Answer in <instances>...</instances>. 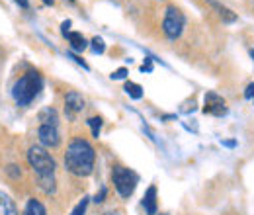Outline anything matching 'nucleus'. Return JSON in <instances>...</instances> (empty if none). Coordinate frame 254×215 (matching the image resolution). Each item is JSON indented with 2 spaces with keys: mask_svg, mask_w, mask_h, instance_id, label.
<instances>
[{
  "mask_svg": "<svg viewBox=\"0 0 254 215\" xmlns=\"http://www.w3.org/2000/svg\"><path fill=\"white\" fill-rule=\"evenodd\" d=\"M96 153L94 147L82 139V137H74L64 153V166L68 172H72L74 176H90L94 170Z\"/></svg>",
  "mask_w": 254,
  "mask_h": 215,
  "instance_id": "1",
  "label": "nucleus"
},
{
  "mask_svg": "<svg viewBox=\"0 0 254 215\" xmlns=\"http://www.w3.org/2000/svg\"><path fill=\"white\" fill-rule=\"evenodd\" d=\"M28 160H30V166L33 168V172L37 174L39 188L45 194H53L55 192V168H57L55 158L41 145H33L28 151Z\"/></svg>",
  "mask_w": 254,
  "mask_h": 215,
  "instance_id": "2",
  "label": "nucleus"
},
{
  "mask_svg": "<svg viewBox=\"0 0 254 215\" xmlns=\"http://www.w3.org/2000/svg\"><path fill=\"white\" fill-rule=\"evenodd\" d=\"M41 86H43L41 74H39L37 71H30V72H26V74L14 84V88H12V98H14V102H16L18 106L26 108V106H30L33 100L37 98Z\"/></svg>",
  "mask_w": 254,
  "mask_h": 215,
  "instance_id": "3",
  "label": "nucleus"
},
{
  "mask_svg": "<svg viewBox=\"0 0 254 215\" xmlns=\"http://www.w3.org/2000/svg\"><path fill=\"white\" fill-rule=\"evenodd\" d=\"M112 180H114V186H116L118 194H120L124 200L131 198L133 192H135V188H137V184H139V176H137L131 168H126V166H122V164H118V166L112 168Z\"/></svg>",
  "mask_w": 254,
  "mask_h": 215,
  "instance_id": "4",
  "label": "nucleus"
},
{
  "mask_svg": "<svg viewBox=\"0 0 254 215\" xmlns=\"http://www.w3.org/2000/svg\"><path fill=\"white\" fill-rule=\"evenodd\" d=\"M184 26H186V18L184 14L174 8V6H168L166 8V14H164V20H162V31L168 39H176L182 35L184 31Z\"/></svg>",
  "mask_w": 254,
  "mask_h": 215,
  "instance_id": "5",
  "label": "nucleus"
},
{
  "mask_svg": "<svg viewBox=\"0 0 254 215\" xmlns=\"http://www.w3.org/2000/svg\"><path fill=\"white\" fill-rule=\"evenodd\" d=\"M227 102L223 100L219 94L207 92L205 94V106H203V114L215 116V118H223L227 114Z\"/></svg>",
  "mask_w": 254,
  "mask_h": 215,
  "instance_id": "6",
  "label": "nucleus"
},
{
  "mask_svg": "<svg viewBox=\"0 0 254 215\" xmlns=\"http://www.w3.org/2000/svg\"><path fill=\"white\" fill-rule=\"evenodd\" d=\"M37 137H39V143L43 147H57L61 143V137H59V131H57V125H47V123H41L39 129H37Z\"/></svg>",
  "mask_w": 254,
  "mask_h": 215,
  "instance_id": "7",
  "label": "nucleus"
},
{
  "mask_svg": "<svg viewBox=\"0 0 254 215\" xmlns=\"http://www.w3.org/2000/svg\"><path fill=\"white\" fill-rule=\"evenodd\" d=\"M82 108H84V98H82V94L78 92H68L64 96V112H66V116L72 120L78 112H82Z\"/></svg>",
  "mask_w": 254,
  "mask_h": 215,
  "instance_id": "8",
  "label": "nucleus"
},
{
  "mask_svg": "<svg viewBox=\"0 0 254 215\" xmlns=\"http://www.w3.org/2000/svg\"><path fill=\"white\" fill-rule=\"evenodd\" d=\"M143 208L147 215H157V186H149L143 196Z\"/></svg>",
  "mask_w": 254,
  "mask_h": 215,
  "instance_id": "9",
  "label": "nucleus"
},
{
  "mask_svg": "<svg viewBox=\"0 0 254 215\" xmlns=\"http://www.w3.org/2000/svg\"><path fill=\"white\" fill-rule=\"evenodd\" d=\"M64 37L68 39V43H70V49H72V51L82 53V51L88 47V43H86L84 35H82V33H78V31H68Z\"/></svg>",
  "mask_w": 254,
  "mask_h": 215,
  "instance_id": "10",
  "label": "nucleus"
},
{
  "mask_svg": "<svg viewBox=\"0 0 254 215\" xmlns=\"http://www.w3.org/2000/svg\"><path fill=\"white\" fill-rule=\"evenodd\" d=\"M207 4L215 8V12L219 14V18H221L223 22H237V14H235L233 10H229L227 6H223V4H219L217 0H207Z\"/></svg>",
  "mask_w": 254,
  "mask_h": 215,
  "instance_id": "11",
  "label": "nucleus"
},
{
  "mask_svg": "<svg viewBox=\"0 0 254 215\" xmlns=\"http://www.w3.org/2000/svg\"><path fill=\"white\" fill-rule=\"evenodd\" d=\"M0 215H18L14 200L8 194H4L2 190H0Z\"/></svg>",
  "mask_w": 254,
  "mask_h": 215,
  "instance_id": "12",
  "label": "nucleus"
},
{
  "mask_svg": "<svg viewBox=\"0 0 254 215\" xmlns=\"http://www.w3.org/2000/svg\"><path fill=\"white\" fill-rule=\"evenodd\" d=\"M24 215H47V212H45V208H43L41 202H37L35 198H32V200L26 204Z\"/></svg>",
  "mask_w": 254,
  "mask_h": 215,
  "instance_id": "13",
  "label": "nucleus"
},
{
  "mask_svg": "<svg viewBox=\"0 0 254 215\" xmlns=\"http://www.w3.org/2000/svg\"><path fill=\"white\" fill-rule=\"evenodd\" d=\"M39 120L41 123H47V125H57L59 118H57V112L53 108H45L41 114H39Z\"/></svg>",
  "mask_w": 254,
  "mask_h": 215,
  "instance_id": "14",
  "label": "nucleus"
},
{
  "mask_svg": "<svg viewBox=\"0 0 254 215\" xmlns=\"http://www.w3.org/2000/svg\"><path fill=\"white\" fill-rule=\"evenodd\" d=\"M126 92L129 94V98H133V100H141V98H143V88H141V84H137V82H126Z\"/></svg>",
  "mask_w": 254,
  "mask_h": 215,
  "instance_id": "15",
  "label": "nucleus"
},
{
  "mask_svg": "<svg viewBox=\"0 0 254 215\" xmlns=\"http://www.w3.org/2000/svg\"><path fill=\"white\" fill-rule=\"evenodd\" d=\"M88 125H90V129H92V135L98 139V137H100V129H102V118H90V120H88Z\"/></svg>",
  "mask_w": 254,
  "mask_h": 215,
  "instance_id": "16",
  "label": "nucleus"
},
{
  "mask_svg": "<svg viewBox=\"0 0 254 215\" xmlns=\"http://www.w3.org/2000/svg\"><path fill=\"white\" fill-rule=\"evenodd\" d=\"M92 51L98 53V55H102V53L106 51V43H104L102 37H94V39H92Z\"/></svg>",
  "mask_w": 254,
  "mask_h": 215,
  "instance_id": "17",
  "label": "nucleus"
},
{
  "mask_svg": "<svg viewBox=\"0 0 254 215\" xmlns=\"http://www.w3.org/2000/svg\"><path fill=\"white\" fill-rule=\"evenodd\" d=\"M86 208H88V198H82V202H78V206L72 210L70 215H84L86 214Z\"/></svg>",
  "mask_w": 254,
  "mask_h": 215,
  "instance_id": "18",
  "label": "nucleus"
},
{
  "mask_svg": "<svg viewBox=\"0 0 254 215\" xmlns=\"http://www.w3.org/2000/svg\"><path fill=\"white\" fill-rule=\"evenodd\" d=\"M126 76H127V69H124V67H122V69H118V71L112 74V78H114V80H124Z\"/></svg>",
  "mask_w": 254,
  "mask_h": 215,
  "instance_id": "19",
  "label": "nucleus"
},
{
  "mask_svg": "<svg viewBox=\"0 0 254 215\" xmlns=\"http://www.w3.org/2000/svg\"><path fill=\"white\" fill-rule=\"evenodd\" d=\"M245 98H247V100H254V82L247 86V90H245Z\"/></svg>",
  "mask_w": 254,
  "mask_h": 215,
  "instance_id": "20",
  "label": "nucleus"
},
{
  "mask_svg": "<svg viewBox=\"0 0 254 215\" xmlns=\"http://www.w3.org/2000/svg\"><path fill=\"white\" fill-rule=\"evenodd\" d=\"M68 59H72V61L78 63V65H82V69H88V65H86V63L82 61V59H78V57H76L74 53H68Z\"/></svg>",
  "mask_w": 254,
  "mask_h": 215,
  "instance_id": "21",
  "label": "nucleus"
},
{
  "mask_svg": "<svg viewBox=\"0 0 254 215\" xmlns=\"http://www.w3.org/2000/svg\"><path fill=\"white\" fill-rule=\"evenodd\" d=\"M104 196H106V188H102V190H100V194H96V198H94V202H96V204H100V202H104Z\"/></svg>",
  "mask_w": 254,
  "mask_h": 215,
  "instance_id": "22",
  "label": "nucleus"
},
{
  "mask_svg": "<svg viewBox=\"0 0 254 215\" xmlns=\"http://www.w3.org/2000/svg\"><path fill=\"white\" fill-rule=\"evenodd\" d=\"M141 71H143V72H151V71H153V63H151V59H149V61L141 67Z\"/></svg>",
  "mask_w": 254,
  "mask_h": 215,
  "instance_id": "23",
  "label": "nucleus"
},
{
  "mask_svg": "<svg viewBox=\"0 0 254 215\" xmlns=\"http://www.w3.org/2000/svg\"><path fill=\"white\" fill-rule=\"evenodd\" d=\"M61 28H63V35H66V33H68V28H70V22H63V26H61Z\"/></svg>",
  "mask_w": 254,
  "mask_h": 215,
  "instance_id": "24",
  "label": "nucleus"
},
{
  "mask_svg": "<svg viewBox=\"0 0 254 215\" xmlns=\"http://www.w3.org/2000/svg\"><path fill=\"white\" fill-rule=\"evenodd\" d=\"M16 2H18L22 8H28V6H30V2H28V0H16Z\"/></svg>",
  "mask_w": 254,
  "mask_h": 215,
  "instance_id": "25",
  "label": "nucleus"
},
{
  "mask_svg": "<svg viewBox=\"0 0 254 215\" xmlns=\"http://www.w3.org/2000/svg\"><path fill=\"white\" fill-rule=\"evenodd\" d=\"M223 145H227V147H235V141H225Z\"/></svg>",
  "mask_w": 254,
  "mask_h": 215,
  "instance_id": "26",
  "label": "nucleus"
},
{
  "mask_svg": "<svg viewBox=\"0 0 254 215\" xmlns=\"http://www.w3.org/2000/svg\"><path fill=\"white\" fill-rule=\"evenodd\" d=\"M251 55H253V59H254V49H253V51H251Z\"/></svg>",
  "mask_w": 254,
  "mask_h": 215,
  "instance_id": "27",
  "label": "nucleus"
},
{
  "mask_svg": "<svg viewBox=\"0 0 254 215\" xmlns=\"http://www.w3.org/2000/svg\"><path fill=\"white\" fill-rule=\"evenodd\" d=\"M106 215H118V214H106Z\"/></svg>",
  "mask_w": 254,
  "mask_h": 215,
  "instance_id": "28",
  "label": "nucleus"
},
{
  "mask_svg": "<svg viewBox=\"0 0 254 215\" xmlns=\"http://www.w3.org/2000/svg\"><path fill=\"white\" fill-rule=\"evenodd\" d=\"M160 215H168V214H160Z\"/></svg>",
  "mask_w": 254,
  "mask_h": 215,
  "instance_id": "29",
  "label": "nucleus"
}]
</instances>
